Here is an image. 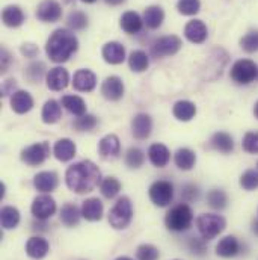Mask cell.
Returning a JSON list of instances; mask_svg holds the SVG:
<instances>
[{
    "label": "cell",
    "mask_w": 258,
    "mask_h": 260,
    "mask_svg": "<svg viewBox=\"0 0 258 260\" xmlns=\"http://www.w3.org/2000/svg\"><path fill=\"white\" fill-rule=\"evenodd\" d=\"M66 186L76 194L92 192L98 185H101V173L98 167L91 160H82L71 165L65 173Z\"/></svg>",
    "instance_id": "cell-1"
},
{
    "label": "cell",
    "mask_w": 258,
    "mask_h": 260,
    "mask_svg": "<svg viewBox=\"0 0 258 260\" xmlns=\"http://www.w3.org/2000/svg\"><path fill=\"white\" fill-rule=\"evenodd\" d=\"M77 49L79 41L76 35L68 29H56L46 44V52L49 58L56 64L68 61L77 52Z\"/></svg>",
    "instance_id": "cell-2"
},
{
    "label": "cell",
    "mask_w": 258,
    "mask_h": 260,
    "mask_svg": "<svg viewBox=\"0 0 258 260\" xmlns=\"http://www.w3.org/2000/svg\"><path fill=\"white\" fill-rule=\"evenodd\" d=\"M194 221V212L188 204L174 206L165 216V224L172 232H186L191 229Z\"/></svg>",
    "instance_id": "cell-3"
},
{
    "label": "cell",
    "mask_w": 258,
    "mask_h": 260,
    "mask_svg": "<svg viewBox=\"0 0 258 260\" xmlns=\"http://www.w3.org/2000/svg\"><path fill=\"white\" fill-rule=\"evenodd\" d=\"M133 219V206L129 197H120L109 212V222L117 230H124Z\"/></svg>",
    "instance_id": "cell-4"
},
{
    "label": "cell",
    "mask_w": 258,
    "mask_h": 260,
    "mask_svg": "<svg viewBox=\"0 0 258 260\" xmlns=\"http://www.w3.org/2000/svg\"><path fill=\"white\" fill-rule=\"evenodd\" d=\"M225 225H227V221L224 219V216L216 215V213H202L196 219L198 232L205 241H210L216 238L217 235H220Z\"/></svg>",
    "instance_id": "cell-5"
},
{
    "label": "cell",
    "mask_w": 258,
    "mask_h": 260,
    "mask_svg": "<svg viewBox=\"0 0 258 260\" xmlns=\"http://www.w3.org/2000/svg\"><path fill=\"white\" fill-rule=\"evenodd\" d=\"M231 77L239 85H249L258 77V68L251 59H239L231 68Z\"/></svg>",
    "instance_id": "cell-6"
},
{
    "label": "cell",
    "mask_w": 258,
    "mask_h": 260,
    "mask_svg": "<svg viewBox=\"0 0 258 260\" xmlns=\"http://www.w3.org/2000/svg\"><path fill=\"white\" fill-rule=\"evenodd\" d=\"M181 46H183V43L177 35H168V37H162L154 41V44L151 47V53L156 58H166V56L175 55L181 49Z\"/></svg>",
    "instance_id": "cell-7"
},
{
    "label": "cell",
    "mask_w": 258,
    "mask_h": 260,
    "mask_svg": "<svg viewBox=\"0 0 258 260\" xmlns=\"http://www.w3.org/2000/svg\"><path fill=\"white\" fill-rule=\"evenodd\" d=\"M174 198V186L166 182V180H159L154 182L150 188V200L159 206V207H166L168 204H171Z\"/></svg>",
    "instance_id": "cell-8"
},
{
    "label": "cell",
    "mask_w": 258,
    "mask_h": 260,
    "mask_svg": "<svg viewBox=\"0 0 258 260\" xmlns=\"http://www.w3.org/2000/svg\"><path fill=\"white\" fill-rule=\"evenodd\" d=\"M32 215L38 219V221H47L49 218H52L56 212V201L47 194L38 195L33 203H32Z\"/></svg>",
    "instance_id": "cell-9"
},
{
    "label": "cell",
    "mask_w": 258,
    "mask_h": 260,
    "mask_svg": "<svg viewBox=\"0 0 258 260\" xmlns=\"http://www.w3.org/2000/svg\"><path fill=\"white\" fill-rule=\"evenodd\" d=\"M50 154V147L47 142H38L33 144L21 151V160L30 167H38L41 165Z\"/></svg>",
    "instance_id": "cell-10"
},
{
    "label": "cell",
    "mask_w": 258,
    "mask_h": 260,
    "mask_svg": "<svg viewBox=\"0 0 258 260\" xmlns=\"http://www.w3.org/2000/svg\"><path fill=\"white\" fill-rule=\"evenodd\" d=\"M61 15L62 8L56 0H44L36 9V17L44 23H55L61 18Z\"/></svg>",
    "instance_id": "cell-11"
},
{
    "label": "cell",
    "mask_w": 258,
    "mask_h": 260,
    "mask_svg": "<svg viewBox=\"0 0 258 260\" xmlns=\"http://www.w3.org/2000/svg\"><path fill=\"white\" fill-rule=\"evenodd\" d=\"M101 94L110 102H118L124 95V83L118 76L107 77L101 85Z\"/></svg>",
    "instance_id": "cell-12"
},
{
    "label": "cell",
    "mask_w": 258,
    "mask_h": 260,
    "mask_svg": "<svg viewBox=\"0 0 258 260\" xmlns=\"http://www.w3.org/2000/svg\"><path fill=\"white\" fill-rule=\"evenodd\" d=\"M97 85V77L91 70H79L74 73L72 86L80 92H91Z\"/></svg>",
    "instance_id": "cell-13"
},
{
    "label": "cell",
    "mask_w": 258,
    "mask_h": 260,
    "mask_svg": "<svg viewBox=\"0 0 258 260\" xmlns=\"http://www.w3.org/2000/svg\"><path fill=\"white\" fill-rule=\"evenodd\" d=\"M151 130H153V121H151L150 115L137 114L133 118V121H131V132H133V136L136 139H139V141L146 139L151 135Z\"/></svg>",
    "instance_id": "cell-14"
},
{
    "label": "cell",
    "mask_w": 258,
    "mask_h": 260,
    "mask_svg": "<svg viewBox=\"0 0 258 260\" xmlns=\"http://www.w3.org/2000/svg\"><path fill=\"white\" fill-rule=\"evenodd\" d=\"M58 183H59V179H58V174L53 173V171H43V173H38L33 179V185L35 188L40 191V192H52L58 188Z\"/></svg>",
    "instance_id": "cell-15"
},
{
    "label": "cell",
    "mask_w": 258,
    "mask_h": 260,
    "mask_svg": "<svg viewBox=\"0 0 258 260\" xmlns=\"http://www.w3.org/2000/svg\"><path fill=\"white\" fill-rule=\"evenodd\" d=\"M47 86L52 91H62L68 86L69 82V76L68 71L62 67H55L47 73Z\"/></svg>",
    "instance_id": "cell-16"
},
{
    "label": "cell",
    "mask_w": 258,
    "mask_h": 260,
    "mask_svg": "<svg viewBox=\"0 0 258 260\" xmlns=\"http://www.w3.org/2000/svg\"><path fill=\"white\" fill-rule=\"evenodd\" d=\"M49 251H50V245L44 238L33 236L26 244V253L32 259H44L49 254Z\"/></svg>",
    "instance_id": "cell-17"
},
{
    "label": "cell",
    "mask_w": 258,
    "mask_h": 260,
    "mask_svg": "<svg viewBox=\"0 0 258 260\" xmlns=\"http://www.w3.org/2000/svg\"><path fill=\"white\" fill-rule=\"evenodd\" d=\"M103 58L107 64L118 65L123 64L124 59H126V49L123 44L117 43V41H112V43H107L104 47H103Z\"/></svg>",
    "instance_id": "cell-18"
},
{
    "label": "cell",
    "mask_w": 258,
    "mask_h": 260,
    "mask_svg": "<svg viewBox=\"0 0 258 260\" xmlns=\"http://www.w3.org/2000/svg\"><path fill=\"white\" fill-rule=\"evenodd\" d=\"M120 150H121V144L117 135H106L98 144V153L104 159L117 157L120 154Z\"/></svg>",
    "instance_id": "cell-19"
},
{
    "label": "cell",
    "mask_w": 258,
    "mask_h": 260,
    "mask_svg": "<svg viewBox=\"0 0 258 260\" xmlns=\"http://www.w3.org/2000/svg\"><path fill=\"white\" fill-rule=\"evenodd\" d=\"M185 35L191 43L202 44L207 40V26L201 20H192L186 24Z\"/></svg>",
    "instance_id": "cell-20"
},
{
    "label": "cell",
    "mask_w": 258,
    "mask_h": 260,
    "mask_svg": "<svg viewBox=\"0 0 258 260\" xmlns=\"http://www.w3.org/2000/svg\"><path fill=\"white\" fill-rule=\"evenodd\" d=\"M11 108L17 114H26L33 108V99L27 91H15L11 97Z\"/></svg>",
    "instance_id": "cell-21"
},
{
    "label": "cell",
    "mask_w": 258,
    "mask_h": 260,
    "mask_svg": "<svg viewBox=\"0 0 258 260\" xmlns=\"http://www.w3.org/2000/svg\"><path fill=\"white\" fill-rule=\"evenodd\" d=\"M82 216L86 221H100L103 218V203L98 198H88L82 204Z\"/></svg>",
    "instance_id": "cell-22"
},
{
    "label": "cell",
    "mask_w": 258,
    "mask_h": 260,
    "mask_svg": "<svg viewBox=\"0 0 258 260\" xmlns=\"http://www.w3.org/2000/svg\"><path fill=\"white\" fill-rule=\"evenodd\" d=\"M240 253V242L234 236H225L216 245V254L225 259L234 257Z\"/></svg>",
    "instance_id": "cell-23"
},
{
    "label": "cell",
    "mask_w": 258,
    "mask_h": 260,
    "mask_svg": "<svg viewBox=\"0 0 258 260\" xmlns=\"http://www.w3.org/2000/svg\"><path fill=\"white\" fill-rule=\"evenodd\" d=\"M148 157H150V162L154 167L163 168V167L168 165V162L171 159V153H169L166 145H163V144H153L150 147V150H148Z\"/></svg>",
    "instance_id": "cell-24"
},
{
    "label": "cell",
    "mask_w": 258,
    "mask_h": 260,
    "mask_svg": "<svg viewBox=\"0 0 258 260\" xmlns=\"http://www.w3.org/2000/svg\"><path fill=\"white\" fill-rule=\"evenodd\" d=\"M53 153H55V157L61 162H68L71 160L74 156H76V144L68 139H59L56 144H55V148H53Z\"/></svg>",
    "instance_id": "cell-25"
},
{
    "label": "cell",
    "mask_w": 258,
    "mask_h": 260,
    "mask_svg": "<svg viewBox=\"0 0 258 260\" xmlns=\"http://www.w3.org/2000/svg\"><path fill=\"white\" fill-rule=\"evenodd\" d=\"M2 20L3 23L8 26V27H18L23 24L24 21V14L23 11L20 9V6H15V5H11V6H6L2 12Z\"/></svg>",
    "instance_id": "cell-26"
},
{
    "label": "cell",
    "mask_w": 258,
    "mask_h": 260,
    "mask_svg": "<svg viewBox=\"0 0 258 260\" xmlns=\"http://www.w3.org/2000/svg\"><path fill=\"white\" fill-rule=\"evenodd\" d=\"M211 147L214 150H217L219 153L228 154L234 150V141H233L231 135H228L225 132H217L211 138Z\"/></svg>",
    "instance_id": "cell-27"
},
{
    "label": "cell",
    "mask_w": 258,
    "mask_h": 260,
    "mask_svg": "<svg viewBox=\"0 0 258 260\" xmlns=\"http://www.w3.org/2000/svg\"><path fill=\"white\" fill-rule=\"evenodd\" d=\"M174 117L180 121H191L196 114V106L189 100H180L174 105Z\"/></svg>",
    "instance_id": "cell-28"
},
{
    "label": "cell",
    "mask_w": 258,
    "mask_h": 260,
    "mask_svg": "<svg viewBox=\"0 0 258 260\" xmlns=\"http://www.w3.org/2000/svg\"><path fill=\"white\" fill-rule=\"evenodd\" d=\"M165 20V12L160 6H148L143 12V23L150 29H159Z\"/></svg>",
    "instance_id": "cell-29"
},
{
    "label": "cell",
    "mask_w": 258,
    "mask_h": 260,
    "mask_svg": "<svg viewBox=\"0 0 258 260\" xmlns=\"http://www.w3.org/2000/svg\"><path fill=\"white\" fill-rule=\"evenodd\" d=\"M142 24H143V21H142L140 15L133 11L123 14V17H121V27L126 34H130V35L140 32Z\"/></svg>",
    "instance_id": "cell-30"
},
{
    "label": "cell",
    "mask_w": 258,
    "mask_h": 260,
    "mask_svg": "<svg viewBox=\"0 0 258 260\" xmlns=\"http://www.w3.org/2000/svg\"><path fill=\"white\" fill-rule=\"evenodd\" d=\"M61 103H62V106H64L65 109L69 114H72V115L82 117L86 112V103L79 95H64Z\"/></svg>",
    "instance_id": "cell-31"
},
{
    "label": "cell",
    "mask_w": 258,
    "mask_h": 260,
    "mask_svg": "<svg viewBox=\"0 0 258 260\" xmlns=\"http://www.w3.org/2000/svg\"><path fill=\"white\" fill-rule=\"evenodd\" d=\"M174 160H175V165L180 170L189 171V170L194 168L195 164H196V154L191 148H180V150H177V153L174 156Z\"/></svg>",
    "instance_id": "cell-32"
},
{
    "label": "cell",
    "mask_w": 258,
    "mask_h": 260,
    "mask_svg": "<svg viewBox=\"0 0 258 260\" xmlns=\"http://www.w3.org/2000/svg\"><path fill=\"white\" fill-rule=\"evenodd\" d=\"M82 210L72 203H66L61 209V221L64 222L66 227H76L80 221Z\"/></svg>",
    "instance_id": "cell-33"
},
{
    "label": "cell",
    "mask_w": 258,
    "mask_h": 260,
    "mask_svg": "<svg viewBox=\"0 0 258 260\" xmlns=\"http://www.w3.org/2000/svg\"><path fill=\"white\" fill-rule=\"evenodd\" d=\"M61 115H62V109H61V105L56 100H49L44 105L41 117H43V121L46 124H55V123H58L59 118H61Z\"/></svg>",
    "instance_id": "cell-34"
},
{
    "label": "cell",
    "mask_w": 258,
    "mask_h": 260,
    "mask_svg": "<svg viewBox=\"0 0 258 260\" xmlns=\"http://www.w3.org/2000/svg\"><path fill=\"white\" fill-rule=\"evenodd\" d=\"M0 221H2V227L6 230L15 229L20 224V212L18 209L12 207V206H5L0 212Z\"/></svg>",
    "instance_id": "cell-35"
},
{
    "label": "cell",
    "mask_w": 258,
    "mask_h": 260,
    "mask_svg": "<svg viewBox=\"0 0 258 260\" xmlns=\"http://www.w3.org/2000/svg\"><path fill=\"white\" fill-rule=\"evenodd\" d=\"M129 65L133 71L142 73V71H145V70L148 68L150 59H148V56H146L145 52H142V50H134V52L130 53Z\"/></svg>",
    "instance_id": "cell-36"
},
{
    "label": "cell",
    "mask_w": 258,
    "mask_h": 260,
    "mask_svg": "<svg viewBox=\"0 0 258 260\" xmlns=\"http://www.w3.org/2000/svg\"><path fill=\"white\" fill-rule=\"evenodd\" d=\"M100 191H101V194L104 195L106 198H109V200L115 198L117 195L120 194V191H121V183L115 177H106L101 182V185H100Z\"/></svg>",
    "instance_id": "cell-37"
},
{
    "label": "cell",
    "mask_w": 258,
    "mask_h": 260,
    "mask_svg": "<svg viewBox=\"0 0 258 260\" xmlns=\"http://www.w3.org/2000/svg\"><path fill=\"white\" fill-rule=\"evenodd\" d=\"M207 201L213 209H225L227 203H228V197L222 191V189H211L207 194Z\"/></svg>",
    "instance_id": "cell-38"
},
{
    "label": "cell",
    "mask_w": 258,
    "mask_h": 260,
    "mask_svg": "<svg viewBox=\"0 0 258 260\" xmlns=\"http://www.w3.org/2000/svg\"><path fill=\"white\" fill-rule=\"evenodd\" d=\"M136 257H137V260H159L160 253H159V250L154 245L142 244L136 250Z\"/></svg>",
    "instance_id": "cell-39"
},
{
    "label": "cell",
    "mask_w": 258,
    "mask_h": 260,
    "mask_svg": "<svg viewBox=\"0 0 258 260\" xmlns=\"http://www.w3.org/2000/svg\"><path fill=\"white\" fill-rule=\"evenodd\" d=\"M66 23L72 30H82V29H85L88 26V17L82 11H72L68 15Z\"/></svg>",
    "instance_id": "cell-40"
},
{
    "label": "cell",
    "mask_w": 258,
    "mask_h": 260,
    "mask_svg": "<svg viewBox=\"0 0 258 260\" xmlns=\"http://www.w3.org/2000/svg\"><path fill=\"white\" fill-rule=\"evenodd\" d=\"M145 162V154L139 148H130L126 153V165L129 168H140Z\"/></svg>",
    "instance_id": "cell-41"
},
{
    "label": "cell",
    "mask_w": 258,
    "mask_h": 260,
    "mask_svg": "<svg viewBox=\"0 0 258 260\" xmlns=\"http://www.w3.org/2000/svg\"><path fill=\"white\" fill-rule=\"evenodd\" d=\"M240 47L248 52V53H254L258 52V30H251L248 32L242 40H240Z\"/></svg>",
    "instance_id": "cell-42"
},
{
    "label": "cell",
    "mask_w": 258,
    "mask_h": 260,
    "mask_svg": "<svg viewBox=\"0 0 258 260\" xmlns=\"http://www.w3.org/2000/svg\"><path fill=\"white\" fill-rule=\"evenodd\" d=\"M240 186L246 191H254L258 188V173L255 170H248L240 177Z\"/></svg>",
    "instance_id": "cell-43"
},
{
    "label": "cell",
    "mask_w": 258,
    "mask_h": 260,
    "mask_svg": "<svg viewBox=\"0 0 258 260\" xmlns=\"http://www.w3.org/2000/svg\"><path fill=\"white\" fill-rule=\"evenodd\" d=\"M201 2L199 0H178L177 9L183 15H195L199 12Z\"/></svg>",
    "instance_id": "cell-44"
},
{
    "label": "cell",
    "mask_w": 258,
    "mask_h": 260,
    "mask_svg": "<svg viewBox=\"0 0 258 260\" xmlns=\"http://www.w3.org/2000/svg\"><path fill=\"white\" fill-rule=\"evenodd\" d=\"M97 118L94 117V115H82L80 118H77L76 121H74V129L79 130V132H89V130H92L95 126H97Z\"/></svg>",
    "instance_id": "cell-45"
},
{
    "label": "cell",
    "mask_w": 258,
    "mask_h": 260,
    "mask_svg": "<svg viewBox=\"0 0 258 260\" xmlns=\"http://www.w3.org/2000/svg\"><path fill=\"white\" fill-rule=\"evenodd\" d=\"M243 150L252 154L258 153V132H248L243 138Z\"/></svg>",
    "instance_id": "cell-46"
},
{
    "label": "cell",
    "mask_w": 258,
    "mask_h": 260,
    "mask_svg": "<svg viewBox=\"0 0 258 260\" xmlns=\"http://www.w3.org/2000/svg\"><path fill=\"white\" fill-rule=\"evenodd\" d=\"M44 74V64L43 62H38V64H32L27 67L24 76L30 80V83H36Z\"/></svg>",
    "instance_id": "cell-47"
},
{
    "label": "cell",
    "mask_w": 258,
    "mask_h": 260,
    "mask_svg": "<svg viewBox=\"0 0 258 260\" xmlns=\"http://www.w3.org/2000/svg\"><path fill=\"white\" fill-rule=\"evenodd\" d=\"M188 245H189V250L194 254H196V256H202L207 251V244H205V239L204 238L202 239H199V238H191L189 242H188Z\"/></svg>",
    "instance_id": "cell-48"
},
{
    "label": "cell",
    "mask_w": 258,
    "mask_h": 260,
    "mask_svg": "<svg viewBox=\"0 0 258 260\" xmlns=\"http://www.w3.org/2000/svg\"><path fill=\"white\" fill-rule=\"evenodd\" d=\"M181 197L186 201H195L199 197V191H198V188L195 185H185L183 189H181Z\"/></svg>",
    "instance_id": "cell-49"
},
{
    "label": "cell",
    "mask_w": 258,
    "mask_h": 260,
    "mask_svg": "<svg viewBox=\"0 0 258 260\" xmlns=\"http://www.w3.org/2000/svg\"><path fill=\"white\" fill-rule=\"evenodd\" d=\"M21 53L26 58H35L38 55V47L35 44H23L21 46Z\"/></svg>",
    "instance_id": "cell-50"
},
{
    "label": "cell",
    "mask_w": 258,
    "mask_h": 260,
    "mask_svg": "<svg viewBox=\"0 0 258 260\" xmlns=\"http://www.w3.org/2000/svg\"><path fill=\"white\" fill-rule=\"evenodd\" d=\"M11 62V56H9V53H8V50H2V73H5L6 71V68H8V65Z\"/></svg>",
    "instance_id": "cell-51"
},
{
    "label": "cell",
    "mask_w": 258,
    "mask_h": 260,
    "mask_svg": "<svg viewBox=\"0 0 258 260\" xmlns=\"http://www.w3.org/2000/svg\"><path fill=\"white\" fill-rule=\"evenodd\" d=\"M11 86H15V80H12V79H9V80H6V82H5V86H3V89H2L3 95H8V94H9Z\"/></svg>",
    "instance_id": "cell-52"
},
{
    "label": "cell",
    "mask_w": 258,
    "mask_h": 260,
    "mask_svg": "<svg viewBox=\"0 0 258 260\" xmlns=\"http://www.w3.org/2000/svg\"><path fill=\"white\" fill-rule=\"evenodd\" d=\"M106 2H107L109 5H121L124 0H106Z\"/></svg>",
    "instance_id": "cell-53"
},
{
    "label": "cell",
    "mask_w": 258,
    "mask_h": 260,
    "mask_svg": "<svg viewBox=\"0 0 258 260\" xmlns=\"http://www.w3.org/2000/svg\"><path fill=\"white\" fill-rule=\"evenodd\" d=\"M252 232H254V233L258 236V221L254 222V225H252Z\"/></svg>",
    "instance_id": "cell-54"
},
{
    "label": "cell",
    "mask_w": 258,
    "mask_h": 260,
    "mask_svg": "<svg viewBox=\"0 0 258 260\" xmlns=\"http://www.w3.org/2000/svg\"><path fill=\"white\" fill-rule=\"evenodd\" d=\"M0 191H2L0 192V198H3L5 197V185L3 183H0Z\"/></svg>",
    "instance_id": "cell-55"
},
{
    "label": "cell",
    "mask_w": 258,
    "mask_h": 260,
    "mask_svg": "<svg viewBox=\"0 0 258 260\" xmlns=\"http://www.w3.org/2000/svg\"><path fill=\"white\" fill-rule=\"evenodd\" d=\"M254 114H255V117L258 118V102L255 103V108H254Z\"/></svg>",
    "instance_id": "cell-56"
},
{
    "label": "cell",
    "mask_w": 258,
    "mask_h": 260,
    "mask_svg": "<svg viewBox=\"0 0 258 260\" xmlns=\"http://www.w3.org/2000/svg\"><path fill=\"white\" fill-rule=\"evenodd\" d=\"M117 260H133V259H130V257H127V256H123V257H118Z\"/></svg>",
    "instance_id": "cell-57"
},
{
    "label": "cell",
    "mask_w": 258,
    "mask_h": 260,
    "mask_svg": "<svg viewBox=\"0 0 258 260\" xmlns=\"http://www.w3.org/2000/svg\"><path fill=\"white\" fill-rule=\"evenodd\" d=\"M82 2H85V3H94V2H97V0H82Z\"/></svg>",
    "instance_id": "cell-58"
},
{
    "label": "cell",
    "mask_w": 258,
    "mask_h": 260,
    "mask_svg": "<svg viewBox=\"0 0 258 260\" xmlns=\"http://www.w3.org/2000/svg\"><path fill=\"white\" fill-rule=\"evenodd\" d=\"M257 167H258V165H257Z\"/></svg>",
    "instance_id": "cell-59"
}]
</instances>
